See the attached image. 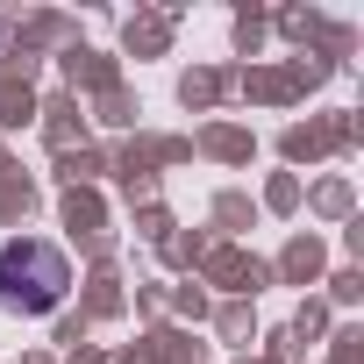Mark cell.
<instances>
[{"instance_id":"6da1fadb","label":"cell","mask_w":364,"mask_h":364,"mask_svg":"<svg viewBox=\"0 0 364 364\" xmlns=\"http://www.w3.org/2000/svg\"><path fill=\"white\" fill-rule=\"evenodd\" d=\"M72 293V257L43 236H15V243H0V307H15V314H50L65 307Z\"/></svg>"}]
</instances>
